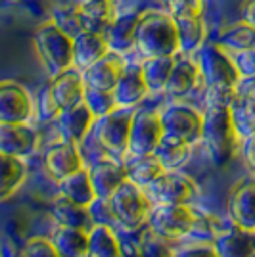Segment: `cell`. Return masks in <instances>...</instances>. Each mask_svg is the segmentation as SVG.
Returning <instances> with one entry per match:
<instances>
[{
	"label": "cell",
	"instance_id": "cell-30",
	"mask_svg": "<svg viewBox=\"0 0 255 257\" xmlns=\"http://www.w3.org/2000/svg\"><path fill=\"white\" fill-rule=\"evenodd\" d=\"M60 257H86L88 255V232L58 226L48 238Z\"/></svg>",
	"mask_w": 255,
	"mask_h": 257
},
{
	"label": "cell",
	"instance_id": "cell-6",
	"mask_svg": "<svg viewBox=\"0 0 255 257\" xmlns=\"http://www.w3.org/2000/svg\"><path fill=\"white\" fill-rule=\"evenodd\" d=\"M198 215L190 205H154L148 223L150 232L167 242L182 240L194 232Z\"/></svg>",
	"mask_w": 255,
	"mask_h": 257
},
{
	"label": "cell",
	"instance_id": "cell-40",
	"mask_svg": "<svg viewBox=\"0 0 255 257\" xmlns=\"http://www.w3.org/2000/svg\"><path fill=\"white\" fill-rule=\"evenodd\" d=\"M171 18H194L203 16V0H173L167 8Z\"/></svg>",
	"mask_w": 255,
	"mask_h": 257
},
{
	"label": "cell",
	"instance_id": "cell-27",
	"mask_svg": "<svg viewBox=\"0 0 255 257\" xmlns=\"http://www.w3.org/2000/svg\"><path fill=\"white\" fill-rule=\"evenodd\" d=\"M58 188H60V196H64L65 200H69L77 205H83V207H90L98 200L86 167L69 175L64 181H60Z\"/></svg>",
	"mask_w": 255,
	"mask_h": 257
},
{
	"label": "cell",
	"instance_id": "cell-32",
	"mask_svg": "<svg viewBox=\"0 0 255 257\" xmlns=\"http://www.w3.org/2000/svg\"><path fill=\"white\" fill-rule=\"evenodd\" d=\"M190 152H192L190 144L163 135V139H161V142L158 144V148L154 150L152 156L160 161L161 167L165 171H179L182 165L188 161Z\"/></svg>",
	"mask_w": 255,
	"mask_h": 257
},
{
	"label": "cell",
	"instance_id": "cell-41",
	"mask_svg": "<svg viewBox=\"0 0 255 257\" xmlns=\"http://www.w3.org/2000/svg\"><path fill=\"white\" fill-rule=\"evenodd\" d=\"M175 257H219L213 242L198 240L192 244H184L182 247L175 249Z\"/></svg>",
	"mask_w": 255,
	"mask_h": 257
},
{
	"label": "cell",
	"instance_id": "cell-8",
	"mask_svg": "<svg viewBox=\"0 0 255 257\" xmlns=\"http://www.w3.org/2000/svg\"><path fill=\"white\" fill-rule=\"evenodd\" d=\"M144 192L154 205H190L198 198V184L181 171H165Z\"/></svg>",
	"mask_w": 255,
	"mask_h": 257
},
{
	"label": "cell",
	"instance_id": "cell-26",
	"mask_svg": "<svg viewBox=\"0 0 255 257\" xmlns=\"http://www.w3.org/2000/svg\"><path fill=\"white\" fill-rule=\"evenodd\" d=\"M177 25V37H179V54L192 56L202 50L207 39V27L203 22V16L194 18H173Z\"/></svg>",
	"mask_w": 255,
	"mask_h": 257
},
{
	"label": "cell",
	"instance_id": "cell-22",
	"mask_svg": "<svg viewBox=\"0 0 255 257\" xmlns=\"http://www.w3.org/2000/svg\"><path fill=\"white\" fill-rule=\"evenodd\" d=\"M140 14L137 12H125L117 14V18L111 22L106 37V43L109 46V52L113 54H125L135 50V41H137V27H139Z\"/></svg>",
	"mask_w": 255,
	"mask_h": 257
},
{
	"label": "cell",
	"instance_id": "cell-4",
	"mask_svg": "<svg viewBox=\"0 0 255 257\" xmlns=\"http://www.w3.org/2000/svg\"><path fill=\"white\" fill-rule=\"evenodd\" d=\"M107 204L113 215L115 225L127 230H139L150 223V215L154 211V204L148 194L133 182H123L115 192L107 198Z\"/></svg>",
	"mask_w": 255,
	"mask_h": 257
},
{
	"label": "cell",
	"instance_id": "cell-37",
	"mask_svg": "<svg viewBox=\"0 0 255 257\" xmlns=\"http://www.w3.org/2000/svg\"><path fill=\"white\" fill-rule=\"evenodd\" d=\"M88 111L94 115V119H102L113 113L117 109L115 98L113 92H106V90H96V88H88L86 86L85 92V102H83Z\"/></svg>",
	"mask_w": 255,
	"mask_h": 257
},
{
	"label": "cell",
	"instance_id": "cell-29",
	"mask_svg": "<svg viewBox=\"0 0 255 257\" xmlns=\"http://www.w3.org/2000/svg\"><path fill=\"white\" fill-rule=\"evenodd\" d=\"M125 169L127 181L140 186L142 190H146L150 184H154L165 173L161 163L154 156H129V160L125 161Z\"/></svg>",
	"mask_w": 255,
	"mask_h": 257
},
{
	"label": "cell",
	"instance_id": "cell-20",
	"mask_svg": "<svg viewBox=\"0 0 255 257\" xmlns=\"http://www.w3.org/2000/svg\"><path fill=\"white\" fill-rule=\"evenodd\" d=\"M109 54V46L104 35L83 31L73 39V67L85 73L88 67L106 58Z\"/></svg>",
	"mask_w": 255,
	"mask_h": 257
},
{
	"label": "cell",
	"instance_id": "cell-45",
	"mask_svg": "<svg viewBox=\"0 0 255 257\" xmlns=\"http://www.w3.org/2000/svg\"><path fill=\"white\" fill-rule=\"evenodd\" d=\"M242 154H244V161L247 169L255 175V133L242 140Z\"/></svg>",
	"mask_w": 255,
	"mask_h": 257
},
{
	"label": "cell",
	"instance_id": "cell-15",
	"mask_svg": "<svg viewBox=\"0 0 255 257\" xmlns=\"http://www.w3.org/2000/svg\"><path fill=\"white\" fill-rule=\"evenodd\" d=\"M48 88H50L52 98L56 100L60 111L71 109L75 106H81L85 102V79H83V73L77 71L75 67L67 69L64 73H60V75L52 77Z\"/></svg>",
	"mask_w": 255,
	"mask_h": 257
},
{
	"label": "cell",
	"instance_id": "cell-39",
	"mask_svg": "<svg viewBox=\"0 0 255 257\" xmlns=\"http://www.w3.org/2000/svg\"><path fill=\"white\" fill-rule=\"evenodd\" d=\"M140 257H175V249H171L169 242L160 238L158 234L150 232L148 236L142 238L139 246Z\"/></svg>",
	"mask_w": 255,
	"mask_h": 257
},
{
	"label": "cell",
	"instance_id": "cell-48",
	"mask_svg": "<svg viewBox=\"0 0 255 257\" xmlns=\"http://www.w3.org/2000/svg\"><path fill=\"white\" fill-rule=\"evenodd\" d=\"M79 2H96V0H79ZM102 2H115V0H102Z\"/></svg>",
	"mask_w": 255,
	"mask_h": 257
},
{
	"label": "cell",
	"instance_id": "cell-11",
	"mask_svg": "<svg viewBox=\"0 0 255 257\" xmlns=\"http://www.w3.org/2000/svg\"><path fill=\"white\" fill-rule=\"evenodd\" d=\"M33 98L16 81H0V123L23 125L33 117Z\"/></svg>",
	"mask_w": 255,
	"mask_h": 257
},
{
	"label": "cell",
	"instance_id": "cell-44",
	"mask_svg": "<svg viewBox=\"0 0 255 257\" xmlns=\"http://www.w3.org/2000/svg\"><path fill=\"white\" fill-rule=\"evenodd\" d=\"M23 257H60L46 238H31L23 247Z\"/></svg>",
	"mask_w": 255,
	"mask_h": 257
},
{
	"label": "cell",
	"instance_id": "cell-3",
	"mask_svg": "<svg viewBox=\"0 0 255 257\" xmlns=\"http://www.w3.org/2000/svg\"><path fill=\"white\" fill-rule=\"evenodd\" d=\"M33 44L50 77L60 75L73 67V39L52 22H44L37 27Z\"/></svg>",
	"mask_w": 255,
	"mask_h": 257
},
{
	"label": "cell",
	"instance_id": "cell-12",
	"mask_svg": "<svg viewBox=\"0 0 255 257\" xmlns=\"http://www.w3.org/2000/svg\"><path fill=\"white\" fill-rule=\"evenodd\" d=\"M43 165L46 175L56 182L64 181L69 175L85 169V161L79 152V146L65 142V140H60L52 146H48V150L44 152Z\"/></svg>",
	"mask_w": 255,
	"mask_h": 257
},
{
	"label": "cell",
	"instance_id": "cell-19",
	"mask_svg": "<svg viewBox=\"0 0 255 257\" xmlns=\"http://www.w3.org/2000/svg\"><path fill=\"white\" fill-rule=\"evenodd\" d=\"M56 123H58V131L62 135V140L79 146L86 139V135L94 128L96 119L88 111V107L85 104H81V106H75L71 109H64L60 113V117L56 119Z\"/></svg>",
	"mask_w": 255,
	"mask_h": 257
},
{
	"label": "cell",
	"instance_id": "cell-23",
	"mask_svg": "<svg viewBox=\"0 0 255 257\" xmlns=\"http://www.w3.org/2000/svg\"><path fill=\"white\" fill-rule=\"evenodd\" d=\"M146 96H148V86L142 79L140 67H125L119 83L113 88V98H115L117 107L135 109Z\"/></svg>",
	"mask_w": 255,
	"mask_h": 257
},
{
	"label": "cell",
	"instance_id": "cell-18",
	"mask_svg": "<svg viewBox=\"0 0 255 257\" xmlns=\"http://www.w3.org/2000/svg\"><path fill=\"white\" fill-rule=\"evenodd\" d=\"M125 62L119 54L109 52L106 58H102L100 62H96L92 67H88L83 79L88 88H96V90H106V92H113L115 85L125 71Z\"/></svg>",
	"mask_w": 255,
	"mask_h": 257
},
{
	"label": "cell",
	"instance_id": "cell-36",
	"mask_svg": "<svg viewBox=\"0 0 255 257\" xmlns=\"http://www.w3.org/2000/svg\"><path fill=\"white\" fill-rule=\"evenodd\" d=\"M50 22H52L56 27H60L65 35H69L71 39H75L79 33L85 31L79 6H58V8L52 12V20H50Z\"/></svg>",
	"mask_w": 255,
	"mask_h": 257
},
{
	"label": "cell",
	"instance_id": "cell-34",
	"mask_svg": "<svg viewBox=\"0 0 255 257\" xmlns=\"http://www.w3.org/2000/svg\"><path fill=\"white\" fill-rule=\"evenodd\" d=\"M27 167L23 160L0 154V200L10 198L25 181Z\"/></svg>",
	"mask_w": 255,
	"mask_h": 257
},
{
	"label": "cell",
	"instance_id": "cell-13",
	"mask_svg": "<svg viewBox=\"0 0 255 257\" xmlns=\"http://www.w3.org/2000/svg\"><path fill=\"white\" fill-rule=\"evenodd\" d=\"M228 215L234 226L255 230V177L236 182L228 196Z\"/></svg>",
	"mask_w": 255,
	"mask_h": 257
},
{
	"label": "cell",
	"instance_id": "cell-46",
	"mask_svg": "<svg viewBox=\"0 0 255 257\" xmlns=\"http://www.w3.org/2000/svg\"><path fill=\"white\" fill-rule=\"evenodd\" d=\"M240 16H242V23L255 29V0H242Z\"/></svg>",
	"mask_w": 255,
	"mask_h": 257
},
{
	"label": "cell",
	"instance_id": "cell-33",
	"mask_svg": "<svg viewBox=\"0 0 255 257\" xmlns=\"http://www.w3.org/2000/svg\"><path fill=\"white\" fill-rule=\"evenodd\" d=\"M123 247L113 228L107 225H94L88 232V255L86 257H121Z\"/></svg>",
	"mask_w": 255,
	"mask_h": 257
},
{
	"label": "cell",
	"instance_id": "cell-1",
	"mask_svg": "<svg viewBox=\"0 0 255 257\" xmlns=\"http://www.w3.org/2000/svg\"><path fill=\"white\" fill-rule=\"evenodd\" d=\"M200 142L217 167L232 161L238 148L242 146V139L234 127L228 107H205Z\"/></svg>",
	"mask_w": 255,
	"mask_h": 257
},
{
	"label": "cell",
	"instance_id": "cell-5",
	"mask_svg": "<svg viewBox=\"0 0 255 257\" xmlns=\"http://www.w3.org/2000/svg\"><path fill=\"white\" fill-rule=\"evenodd\" d=\"M198 71L207 88H238L242 79L234 65L232 54H228L217 43H205L198 52Z\"/></svg>",
	"mask_w": 255,
	"mask_h": 257
},
{
	"label": "cell",
	"instance_id": "cell-35",
	"mask_svg": "<svg viewBox=\"0 0 255 257\" xmlns=\"http://www.w3.org/2000/svg\"><path fill=\"white\" fill-rule=\"evenodd\" d=\"M217 44L224 48L228 54H238L244 50H251L255 48V29L245 25V23H238L230 29L221 35V39L217 41Z\"/></svg>",
	"mask_w": 255,
	"mask_h": 257
},
{
	"label": "cell",
	"instance_id": "cell-21",
	"mask_svg": "<svg viewBox=\"0 0 255 257\" xmlns=\"http://www.w3.org/2000/svg\"><path fill=\"white\" fill-rule=\"evenodd\" d=\"M219 257H255V230L230 225L213 240Z\"/></svg>",
	"mask_w": 255,
	"mask_h": 257
},
{
	"label": "cell",
	"instance_id": "cell-31",
	"mask_svg": "<svg viewBox=\"0 0 255 257\" xmlns=\"http://www.w3.org/2000/svg\"><path fill=\"white\" fill-rule=\"evenodd\" d=\"M177 56H163V58H146L140 64V73L148 86V92H163L175 67Z\"/></svg>",
	"mask_w": 255,
	"mask_h": 257
},
{
	"label": "cell",
	"instance_id": "cell-2",
	"mask_svg": "<svg viewBox=\"0 0 255 257\" xmlns=\"http://www.w3.org/2000/svg\"><path fill=\"white\" fill-rule=\"evenodd\" d=\"M135 48L139 50V54L144 60L177 56L179 54V37H177L175 20L167 12L148 10L140 14Z\"/></svg>",
	"mask_w": 255,
	"mask_h": 257
},
{
	"label": "cell",
	"instance_id": "cell-42",
	"mask_svg": "<svg viewBox=\"0 0 255 257\" xmlns=\"http://www.w3.org/2000/svg\"><path fill=\"white\" fill-rule=\"evenodd\" d=\"M232 60H234L236 69H238V75H240L242 81L255 79V48L232 54Z\"/></svg>",
	"mask_w": 255,
	"mask_h": 257
},
{
	"label": "cell",
	"instance_id": "cell-25",
	"mask_svg": "<svg viewBox=\"0 0 255 257\" xmlns=\"http://www.w3.org/2000/svg\"><path fill=\"white\" fill-rule=\"evenodd\" d=\"M52 215L58 226L75 228V230H83V232H90L94 226L90 209L65 200L64 196H58L52 202Z\"/></svg>",
	"mask_w": 255,
	"mask_h": 257
},
{
	"label": "cell",
	"instance_id": "cell-16",
	"mask_svg": "<svg viewBox=\"0 0 255 257\" xmlns=\"http://www.w3.org/2000/svg\"><path fill=\"white\" fill-rule=\"evenodd\" d=\"M234 127L244 140L255 133V79L242 81L236 88V96L230 104Z\"/></svg>",
	"mask_w": 255,
	"mask_h": 257
},
{
	"label": "cell",
	"instance_id": "cell-24",
	"mask_svg": "<svg viewBox=\"0 0 255 257\" xmlns=\"http://www.w3.org/2000/svg\"><path fill=\"white\" fill-rule=\"evenodd\" d=\"M200 79V71H198V65L190 58H177L175 67L171 71V77L167 81V85L163 88V92L171 98H184L188 96L192 90L196 88Z\"/></svg>",
	"mask_w": 255,
	"mask_h": 257
},
{
	"label": "cell",
	"instance_id": "cell-17",
	"mask_svg": "<svg viewBox=\"0 0 255 257\" xmlns=\"http://www.w3.org/2000/svg\"><path fill=\"white\" fill-rule=\"evenodd\" d=\"M39 146V135L27 123L23 125H4L0 123V154L12 158H27Z\"/></svg>",
	"mask_w": 255,
	"mask_h": 257
},
{
	"label": "cell",
	"instance_id": "cell-28",
	"mask_svg": "<svg viewBox=\"0 0 255 257\" xmlns=\"http://www.w3.org/2000/svg\"><path fill=\"white\" fill-rule=\"evenodd\" d=\"M79 12H81V20L85 31L98 33V35H106L111 22L117 18L115 14V2H79Z\"/></svg>",
	"mask_w": 255,
	"mask_h": 257
},
{
	"label": "cell",
	"instance_id": "cell-43",
	"mask_svg": "<svg viewBox=\"0 0 255 257\" xmlns=\"http://www.w3.org/2000/svg\"><path fill=\"white\" fill-rule=\"evenodd\" d=\"M236 88H207L205 90V107H228L234 102Z\"/></svg>",
	"mask_w": 255,
	"mask_h": 257
},
{
	"label": "cell",
	"instance_id": "cell-9",
	"mask_svg": "<svg viewBox=\"0 0 255 257\" xmlns=\"http://www.w3.org/2000/svg\"><path fill=\"white\" fill-rule=\"evenodd\" d=\"M133 117H135V109L117 107L113 113L102 119H96L92 133H94L98 144L113 156L123 158L125 154H129V137H131Z\"/></svg>",
	"mask_w": 255,
	"mask_h": 257
},
{
	"label": "cell",
	"instance_id": "cell-47",
	"mask_svg": "<svg viewBox=\"0 0 255 257\" xmlns=\"http://www.w3.org/2000/svg\"><path fill=\"white\" fill-rule=\"evenodd\" d=\"M158 2H160L161 6H165V10H167V8L171 6V2H173V0H158Z\"/></svg>",
	"mask_w": 255,
	"mask_h": 257
},
{
	"label": "cell",
	"instance_id": "cell-7",
	"mask_svg": "<svg viewBox=\"0 0 255 257\" xmlns=\"http://www.w3.org/2000/svg\"><path fill=\"white\" fill-rule=\"evenodd\" d=\"M163 135L182 140L186 144H198L202 140L203 113L186 104H171L160 111Z\"/></svg>",
	"mask_w": 255,
	"mask_h": 257
},
{
	"label": "cell",
	"instance_id": "cell-38",
	"mask_svg": "<svg viewBox=\"0 0 255 257\" xmlns=\"http://www.w3.org/2000/svg\"><path fill=\"white\" fill-rule=\"evenodd\" d=\"M33 107H35V113L41 121H54L62 113L58 104H56V100L52 98V92H50L48 85L39 90V94L33 102Z\"/></svg>",
	"mask_w": 255,
	"mask_h": 257
},
{
	"label": "cell",
	"instance_id": "cell-14",
	"mask_svg": "<svg viewBox=\"0 0 255 257\" xmlns=\"http://www.w3.org/2000/svg\"><path fill=\"white\" fill-rule=\"evenodd\" d=\"M88 175H90L96 196L100 200H107L123 182H127L125 161H117L113 158L96 160L88 167Z\"/></svg>",
	"mask_w": 255,
	"mask_h": 257
},
{
	"label": "cell",
	"instance_id": "cell-10",
	"mask_svg": "<svg viewBox=\"0 0 255 257\" xmlns=\"http://www.w3.org/2000/svg\"><path fill=\"white\" fill-rule=\"evenodd\" d=\"M163 139L160 111L140 109L135 111L131 137H129V156H152Z\"/></svg>",
	"mask_w": 255,
	"mask_h": 257
}]
</instances>
